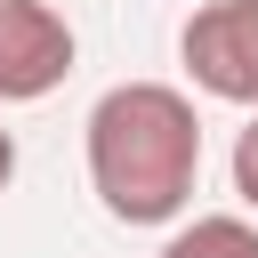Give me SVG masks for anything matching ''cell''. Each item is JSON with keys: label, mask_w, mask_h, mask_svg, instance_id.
<instances>
[{"label": "cell", "mask_w": 258, "mask_h": 258, "mask_svg": "<svg viewBox=\"0 0 258 258\" xmlns=\"http://www.w3.org/2000/svg\"><path fill=\"white\" fill-rule=\"evenodd\" d=\"M89 185L113 226H177L202 177V113L169 81H113L89 121Z\"/></svg>", "instance_id": "1"}, {"label": "cell", "mask_w": 258, "mask_h": 258, "mask_svg": "<svg viewBox=\"0 0 258 258\" xmlns=\"http://www.w3.org/2000/svg\"><path fill=\"white\" fill-rule=\"evenodd\" d=\"M177 56L202 97L218 105H258V0H210L185 16Z\"/></svg>", "instance_id": "2"}, {"label": "cell", "mask_w": 258, "mask_h": 258, "mask_svg": "<svg viewBox=\"0 0 258 258\" xmlns=\"http://www.w3.org/2000/svg\"><path fill=\"white\" fill-rule=\"evenodd\" d=\"M73 73V24L48 0H0V105H40Z\"/></svg>", "instance_id": "3"}, {"label": "cell", "mask_w": 258, "mask_h": 258, "mask_svg": "<svg viewBox=\"0 0 258 258\" xmlns=\"http://www.w3.org/2000/svg\"><path fill=\"white\" fill-rule=\"evenodd\" d=\"M153 258H258V218L250 210H210V218H185Z\"/></svg>", "instance_id": "4"}, {"label": "cell", "mask_w": 258, "mask_h": 258, "mask_svg": "<svg viewBox=\"0 0 258 258\" xmlns=\"http://www.w3.org/2000/svg\"><path fill=\"white\" fill-rule=\"evenodd\" d=\"M234 194H242V210L258 218V113H250V129L234 137Z\"/></svg>", "instance_id": "5"}, {"label": "cell", "mask_w": 258, "mask_h": 258, "mask_svg": "<svg viewBox=\"0 0 258 258\" xmlns=\"http://www.w3.org/2000/svg\"><path fill=\"white\" fill-rule=\"evenodd\" d=\"M8 177H16V137L0 129V194H8Z\"/></svg>", "instance_id": "6"}]
</instances>
